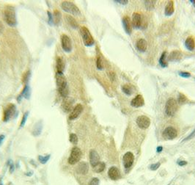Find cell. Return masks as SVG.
<instances>
[{
    "instance_id": "obj_1",
    "label": "cell",
    "mask_w": 195,
    "mask_h": 185,
    "mask_svg": "<svg viewBox=\"0 0 195 185\" xmlns=\"http://www.w3.org/2000/svg\"><path fill=\"white\" fill-rule=\"evenodd\" d=\"M4 16L7 25L15 26L17 24L16 13L15 7L12 5H6L4 10Z\"/></svg>"
},
{
    "instance_id": "obj_2",
    "label": "cell",
    "mask_w": 195,
    "mask_h": 185,
    "mask_svg": "<svg viewBox=\"0 0 195 185\" xmlns=\"http://www.w3.org/2000/svg\"><path fill=\"white\" fill-rule=\"evenodd\" d=\"M57 85L59 93L62 97L66 99L68 96L69 90L67 86V82L65 77L63 74H58L57 73Z\"/></svg>"
},
{
    "instance_id": "obj_3",
    "label": "cell",
    "mask_w": 195,
    "mask_h": 185,
    "mask_svg": "<svg viewBox=\"0 0 195 185\" xmlns=\"http://www.w3.org/2000/svg\"><path fill=\"white\" fill-rule=\"evenodd\" d=\"M61 7L65 12L74 16H81V11L79 8L72 2L64 1L61 3Z\"/></svg>"
},
{
    "instance_id": "obj_4",
    "label": "cell",
    "mask_w": 195,
    "mask_h": 185,
    "mask_svg": "<svg viewBox=\"0 0 195 185\" xmlns=\"http://www.w3.org/2000/svg\"><path fill=\"white\" fill-rule=\"evenodd\" d=\"M80 33H81L84 44L86 46H92L95 43L93 37L92 36L90 32L86 26H82L80 28Z\"/></svg>"
},
{
    "instance_id": "obj_5",
    "label": "cell",
    "mask_w": 195,
    "mask_h": 185,
    "mask_svg": "<svg viewBox=\"0 0 195 185\" xmlns=\"http://www.w3.org/2000/svg\"><path fill=\"white\" fill-rule=\"evenodd\" d=\"M178 103L177 101L174 99H170L166 101L165 105V112L167 116H173L177 112Z\"/></svg>"
},
{
    "instance_id": "obj_6",
    "label": "cell",
    "mask_w": 195,
    "mask_h": 185,
    "mask_svg": "<svg viewBox=\"0 0 195 185\" xmlns=\"http://www.w3.org/2000/svg\"><path fill=\"white\" fill-rule=\"evenodd\" d=\"M82 151L78 147H74L71 150L70 156L68 158V163L71 165H75L80 161L82 157Z\"/></svg>"
},
{
    "instance_id": "obj_7",
    "label": "cell",
    "mask_w": 195,
    "mask_h": 185,
    "mask_svg": "<svg viewBox=\"0 0 195 185\" xmlns=\"http://www.w3.org/2000/svg\"><path fill=\"white\" fill-rule=\"evenodd\" d=\"M16 107L13 104H10L5 107L4 109V117L3 120L5 122H7L10 120V118H13V116L16 114Z\"/></svg>"
},
{
    "instance_id": "obj_8",
    "label": "cell",
    "mask_w": 195,
    "mask_h": 185,
    "mask_svg": "<svg viewBox=\"0 0 195 185\" xmlns=\"http://www.w3.org/2000/svg\"><path fill=\"white\" fill-rule=\"evenodd\" d=\"M61 46L65 52H71L72 51V42L70 37L65 34L61 35Z\"/></svg>"
},
{
    "instance_id": "obj_9",
    "label": "cell",
    "mask_w": 195,
    "mask_h": 185,
    "mask_svg": "<svg viewBox=\"0 0 195 185\" xmlns=\"http://www.w3.org/2000/svg\"><path fill=\"white\" fill-rule=\"evenodd\" d=\"M178 135L177 130L172 126L166 127L162 132V137L166 140H173Z\"/></svg>"
},
{
    "instance_id": "obj_10",
    "label": "cell",
    "mask_w": 195,
    "mask_h": 185,
    "mask_svg": "<svg viewBox=\"0 0 195 185\" xmlns=\"http://www.w3.org/2000/svg\"><path fill=\"white\" fill-rule=\"evenodd\" d=\"M136 124L140 129H146L151 125V120L145 116H140L136 118Z\"/></svg>"
},
{
    "instance_id": "obj_11",
    "label": "cell",
    "mask_w": 195,
    "mask_h": 185,
    "mask_svg": "<svg viewBox=\"0 0 195 185\" xmlns=\"http://www.w3.org/2000/svg\"><path fill=\"white\" fill-rule=\"evenodd\" d=\"M134 156L133 154V153H131L130 152L125 153L123 157V165H124L125 168L128 169L132 166L133 163H134Z\"/></svg>"
},
{
    "instance_id": "obj_12",
    "label": "cell",
    "mask_w": 195,
    "mask_h": 185,
    "mask_svg": "<svg viewBox=\"0 0 195 185\" xmlns=\"http://www.w3.org/2000/svg\"><path fill=\"white\" fill-rule=\"evenodd\" d=\"M82 111H83V106L81 104H78L71 112L70 115H69V119L71 120L76 119L81 115Z\"/></svg>"
},
{
    "instance_id": "obj_13",
    "label": "cell",
    "mask_w": 195,
    "mask_h": 185,
    "mask_svg": "<svg viewBox=\"0 0 195 185\" xmlns=\"http://www.w3.org/2000/svg\"><path fill=\"white\" fill-rule=\"evenodd\" d=\"M90 162L93 167L100 162V156L95 150H91L90 152Z\"/></svg>"
},
{
    "instance_id": "obj_14",
    "label": "cell",
    "mask_w": 195,
    "mask_h": 185,
    "mask_svg": "<svg viewBox=\"0 0 195 185\" xmlns=\"http://www.w3.org/2000/svg\"><path fill=\"white\" fill-rule=\"evenodd\" d=\"M108 175L112 180H117L121 177L120 172L119 169L116 167H111L109 169L108 171Z\"/></svg>"
},
{
    "instance_id": "obj_15",
    "label": "cell",
    "mask_w": 195,
    "mask_h": 185,
    "mask_svg": "<svg viewBox=\"0 0 195 185\" xmlns=\"http://www.w3.org/2000/svg\"><path fill=\"white\" fill-rule=\"evenodd\" d=\"M132 26L134 28H140L142 24V16L139 13H134L132 16Z\"/></svg>"
},
{
    "instance_id": "obj_16",
    "label": "cell",
    "mask_w": 195,
    "mask_h": 185,
    "mask_svg": "<svg viewBox=\"0 0 195 185\" xmlns=\"http://www.w3.org/2000/svg\"><path fill=\"white\" fill-rule=\"evenodd\" d=\"M131 104L132 107H136V108L142 107L145 104V100L143 99V96L142 95H137L131 101Z\"/></svg>"
},
{
    "instance_id": "obj_17",
    "label": "cell",
    "mask_w": 195,
    "mask_h": 185,
    "mask_svg": "<svg viewBox=\"0 0 195 185\" xmlns=\"http://www.w3.org/2000/svg\"><path fill=\"white\" fill-rule=\"evenodd\" d=\"M29 96H30V88H29V85L27 84L24 85L23 90H22L21 92L19 95H18V97H17V100H18V102H20L21 100L23 99V98L29 99Z\"/></svg>"
},
{
    "instance_id": "obj_18",
    "label": "cell",
    "mask_w": 195,
    "mask_h": 185,
    "mask_svg": "<svg viewBox=\"0 0 195 185\" xmlns=\"http://www.w3.org/2000/svg\"><path fill=\"white\" fill-rule=\"evenodd\" d=\"M88 171H89V166L85 162H80L76 167V173L78 174L86 175L88 173Z\"/></svg>"
},
{
    "instance_id": "obj_19",
    "label": "cell",
    "mask_w": 195,
    "mask_h": 185,
    "mask_svg": "<svg viewBox=\"0 0 195 185\" xmlns=\"http://www.w3.org/2000/svg\"><path fill=\"white\" fill-rule=\"evenodd\" d=\"M56 69H57V73L63 74V71L65 70V63L63 58L60 57H58L56 60Z\"/></svg>"
},
{
    "instance_id": "obj_20",
    "label": "cell",
    "mask_w": 195,
    "mask_h": 185,
    "mask_svg": "<svg viewBox=\"0 0 195 185\" xmlns=\"http://www.w3.org/2000/svg\"><path fill=\"white\" fill-rule=\"evenodd\" d=\"M123 27H124L125 31L130 35V34L131 33V31H132V26H132V24H131V19L128 16L123 17Z\"/></svg>"
},
{
    "instance_id": "obj_21",
    "label": "cell",
    "mask_w": 195,
    "mask_h": 185,
    "mask_svg": "<svg viewBox=\"0 0 195 185\" xmlns=\"http://www.w3.org/2000/svg\"><path fill=\"white\" fill-rule=\"evenodd\" d=\"M136 49H137L140 51V52H145L146 49H147V43L145 39L141 38V39L138 40V41L136 42Z\"/></svg>"
},
{
    "instance_id": "obj_22",
    "label": "cell",
    "mask_w": 195,
    "mask_h": 185,
    "mask_svg": "<svg viewBox=\"0 0 195 185\" xmlns=\"http://www.w3.org/2000/svg\"><path fill=\"white\" fill-rule=\"evenodd\" d=\"M175 11V7H174V2L173 1H169L166 7H165L164 13L166 16H172Z\"/></svg>"
},
{
    "instance_id": "obj_23",
    "label": "cell",
    "mask_w": 195,
    "mask_h": 185,
    "mask_svg": "<svg viewBox=\"0 0 195 185\" xmlns=\"http://www.w3.org/2000/svg\"><path fill=\"white\" fill-rule=\"evenodd\" d=\"M182 57V54L179 51L175 50L170 53L168 57V60L170 61H179Z\"/></svg>"
},
{
    "instance_id": "obj_24",
    "label": "cell",
    "mask_w": 195,
    "mask_h": 185,
    "mask_svg": "<svg viewBox=\"0 0 195 185\" xmlns=\"http://www.w3.org/2000/svg\"><path fill=\"white\" fill-rule=\"evenodd\" d=\"M185 46L189 51H194L195 48V41L192 37H188L185 41Z\"/></svg>"
},
{
    "instance_id": "obj_25",
    "label": "cell",
    "mask_w": 195,
    "mask_h": 185,
    "mask_svg": "<svg viewBox=\"0 0 195 185\" xmlns=\"http://www.w3.org/2000/svg\"><path fill=\"white\" fill-rule=\"evenodd\" d=\"M53 21L54 25H59L62 21V13L60 11L58 10H55L53 13Z\"/></svg>"
},
{
    "instance_id": "obj_26",
    "label": "cell",
    "mask_w": 195,
    "mask_h": 185,
    "mask_svg": "<svg viewBox=\"0 0 195 185\" xmlns=\"http://www.w3.org/2000/svg\"><path fill=\"white\" fill-rule=\"evenodd\" d=\"M122 90H123V92H124L125 94H126V95L131 96L132 95L133 92H134V88L131 85L125 84L122 86Z\"/></svg>"
},
{
    "instance_id": "obj_27",
    "label": "cell",
    "mask_w": 195,
    "mask_h": 185,
    "mask_svg": "<svg viewBox=\"0 0 195 185\" xmlns=\"http://www.w3.org/2000/svg\"><path fill=\"white\" fill-rule=\"evenodd\" d=\"M65 18H66V21H67V24H68L71 26H72V27L74 28V29H76V28H78V24L77 22H76V19H75L74 17H72L71 16H70V15H67V16H65Z\"/></svg>"
},
{
    "instance_id": "obj_28",
    "label": "cell",
    "mask_w": 195,
    "mask_h": 185,
    "mask_svg": "<svg viewBox=\"0 0 195 185\" xmlns=\"http://www.w3.org/2000/svg\"><path fill=\"white\" fill-rule=\"evenodd\" d=\"M42 124H41L40 121H39L38 123H37L35 124V126H34V129L32 131V135L35 137H37L41 134V131H42Z\"/></svg>"
},
{
    "instance_id": "obj_29",
    "label": "cell",
    "mask_w": 195,
    "mask_h": 185,
    "mask_svg": "<svg viewBox=\"0 0 195 185\" xmlns=\"http://www.w3.org/2000/svg\"><path fill=\"white\" fill-rule=\"evenodd\" d=\"M72 105H73V101L71 99H66L63 102V109L66 112H70L72 109Z\"/></svg>"
},
{
    "instance_id": "obj_30",
    "label": "cell",
    "mask_w": 195,
    "mask_h": 185,
    "mask_svg": "<svg viewBox=\"0 0 195 185\" xmlns=\"http://www.w3.org/2000/svg\"><path fill=\"white\" fill-rule=\"evenodd\" d=\"M105 167H106V165H105L104 162H100L99 163H98L95 167H93V169L95 173H101V172L104 171Z\"/></svg>"
},
{
    "instance_id": "obj_31",
    "label": "cell",
    "mask_w": 195,
    "mask_h": 185,
    "mask_svg": "<svg viewBox=\"0 0 195 185\" xmlns=\"http://www.w3.org/2000/svg\"><path fill=\"white\" fill-rule=\"evenodd\" d=\"M166 52H164L162 53L160 59H159V64H160L163 68H165L167 66V62L166 61Z\"/></svg>"
},
{
    "instance_id": "obj_32",
    "label": "cell",
    "mask_w": 195,
    "mask_h": 185,
    "mask_svg": "<svg viewBox=\"0 0 195 185\" xmlns=\"http://www.w3.org/2000/svg\"><path fill=\"white\" fill-rule=\"evenodd\" d=\"M155 5V1H152V0H147V1H145V7L147 9V10H153L154 9Z\"/></svg>"
},
{
    "instance_id": "obj_33",
    "label": "cell",
    "mask_w": 195,
    "mask_h": 185,
    "mask_svg": "<svg viewBox=\"0 0 195 185\" xmlns=\"http://www.w3.org/2000/svg\"><path fill=\"white\" fill-rule=\"evenodd\" d=\"M31 77V71H27L23 75V77H22V82L24 83V85H27L28 82H29V79H30Z\"/></svg>"
},
{
    "instance_id": "obj_34",
    "label": "cell",
    "mask_w": 195,
    "mask_h": 185,
    "mask_svg": "<svg viewBox=\"0 0 195 185\" xmlns=\"http://www.w3.org/2000/svg\"><path fill=\"white\" fill-rule=\"evenodd\" d=\"M69 140H70V142L72 143V144L76 145L78 143V141L77 135H76V134H74V133L71 134L70 136H69Z\"/></svg>"
},
{
    "instance_id": "obj_35",
    "label": "cell",
    "mask_w": 195,
    "mask_h": 185,
    "mask_svg": "<svg viewBox=\"0 0 195 185\" xmlns=\"http://www.w3.org/2000/svg\"><path fill=\"white\" fill-rule=\"evenodd\" d=\"M50 156H51L50 154H48V155H46V156L40 155L38 156V160H39V162H40V163L46 164V162H47L48 160H49Z\"/></svg>"
},
{
    "instance_id": "obj_36",
    "label": "cell",
    "mask_w": 195,
    "mask_h": 185,
    "mask_svg": "<svg viewBox=\"0 0 195 185\" xmlns=\"http://www.w3.org/2000/svg\"><path fill=\"white\" fill-rule=\"evenodd\" d=\"M28 116H29V112H26L23 115V117H22V119H21V124H20V127L21 128L24 127V125H25L26 122H27Z\"/></svg>"
},
{
    "instance_id": "obj_37",
    "label": "cell",
    "mask_w": 195,
    "mask_h": 185,
    "mask_svg": "<svg viewBox=\"0 0 195 185\" xmlns=\"http://www.w3.org/2000/svg\"><path fill=\"white\" fill-rule=\"evenodd\" d=\"M96 66L98 68V69L101 70L103 69V63H102V60H101V57L100 56H98L97 60H96Z\"/></svg>"
},
{
    "instance_id": "obj_38",
    "label": "cell",
    "mask_w": 195,
    "mask_h": 185,
    "mask_svg": "<svg viewBox=\"0 0 195 185\" xmlns=\"http://www.w3.org/2000/svg\"><path fill=\"white\" fill-rule=\"evenodd\" d=\"M187 101L186 97L183 95V94L180 93L179 94V97H178V102L180 104H182L185 103V101Z\"/></svg>"
},
{
    "instance_id": "obj_39",
    "label": "cell",
    "mask_w": 195,
    "mask_h": 185,
    "mask_svg": "<svg viewBox=\"0 0 195 185\" xmlns=\"http://www.w3.org/2000/svg\"><path fill=\"white\" fill-rule=\"evenodd\" d=\"M48 14V24L49 25L52 26L54 25V21H53V14L50 12V11H48L47 12Z\"/></svg>"
},
{
    "instance_id": "obj_40",
    "label": "cell",
    "mask_w": 195,
    "mask_h": 185,
    "mask_svg": "<svg viewBox=\"0 0 195 185\" xmlns=\"http://www.w3.org/2000/svg\"><path fill=\"white\" fill-rule=\"evenodd\" d=\"M160 165H161L160 162H157V163L153 164V165L150 166V168H151V170H152V171H156V170L160 167Z\"/></svg>"
},
{
    "instance_id": "obj_41",
    "label": "cell",
    "mask_w": 195,
    "mask_h": 185,
    "mask_svg": "<svg viewBox=\"0 0 195 185\" xmlns=\"http://www.w3.org/2000/svg\"><path fill=\"white\" fill-rule=\"evenodd\" d=\"M99 179L98 178H93L90 182L89 185H99Z\"/></svg>"
},
{
    "instance_id": "obj_42",
    "label": "cell",
    "mask_w": 195,
    "mask_h": 185,
    "mask_svg": "<svg viewBox=\"0 0 195 185\" xmlns=\"http://www.w3.org/2000/svg\"><path fill=\"white\" fill-rule=\"evenodd\" d=\"M179 75L181 77H184V78H189L191 77V73L189 72H180Z\"/></svg>"
},
{
    "instance_id": "obj_43",
    "label": "cell",
    "mask_w": 195,
    "mask_h": 185,
    "mask_svg": "<svg viewBox=\"0 0 195 185\" xmlns=\"http://www.w3.org/2000/svg\"><path fill=\"white\" fill-rule=\"evenodd\" d=\"M114 2H118V3H120L122 4V5H126V4L128 2V0H115Z\"/></svg>"
},
{
    "instance_id": "obj_44",
    "label": "cell",
    "mask_w": 195,
    "mask_h": 185,
    "mask_svg": "<svg viewBox=\"0 0 195 185\" xmlns=\"http://www.w3.org/2000/svg\"><path fill=\"white\" fill-rule=\"evenodd\" d=\"M10 162V173H13L14 171V165L12 161H9Z\"/></svg>"
},
{
    "instance_id": "obj_45",
    "label": "cell",
    "mask_w": 195,
    "mask_h": 185,
    "mask_svg": "<svg viewBox=\"0 0 195 185\" xmlns=\"http://www.w3.org/2000/svg\"><path fill=\"white\" fill-rule=\"evenodd\" d=\"M194 135H195V129L194 130V131H193V132H192V134H191V135H189V136H188V137H186V138H185V140H189V139H192V137H194Z\"/></svg>"
},
{
    "instance_id": "obj_46",
    "label": "cell",
    "mask_w": 195,
    "mask_h": 185,
    "mask_svg": "<svg viewBox=\"0 0 195 185\" xmlns=\"http://www.w3.org/2000/svg\"><path fill=\"white\" fill-rule=\"evenodd\" d=\"M5 135H0V145L2 144V143H3V141H4V140H5Z\"/></svg>"
},
{
    "instance_id": "obj_47",
    "label": "cell",
    "mask_w": 195,
    "mask_h": 185,
    "mask_svg": "<svg viewBox=\"0 0 195 185\" xmlns=\"http://www.w3.org/2000/svg\"><path fill=\"white\" fill-rule=\"evenodd\" d=\"M4 31V25L3 24L0 22V34H2Z\"/></svg>"
},
{
    "instance_id": "obj_48",
    "label": "cell",
    "mask_w": 195,
    "mask_h": 185,
    "mask_svg": "<svg viewBox=\"0 0 195 185\" xmlns=\"http://www.w3.org/2000/svg\"><path fill=\"white\" fill-rule=\"evenodd\" d=\"M187 164V162L185 161H181L178 162V165L180 166H183V165H185Z\"/></svg>"
},
{
    "instance_id": "obj_49",
    "label": "cell",
    "mask_w": 195,
    "mask_h": 185,
    "mask_svg": "<svg viewBox=\"0 0 195 185\" xmlns=\"http://www.w3.org/2000/svg\"><path fill=\"white\" fill-rule=\"evenodd\" d=\"M162 149H163L162 146H159L158 148H157V152H161L162 151Z\"/></svg>"
},
{
    "instance_id": "obj_50",
    "label": "cell",
    "mask_w": 195,
    "mask_h": 185,
    "mask_svg": "<svg viewBox=\"0 0 195 185\" xmlns=\"http://www.w3.org/2000/svg\"><path fill=\"white\" fill-rule=\"evenodd\" d=\"M191 2H192L193 5H194V6L195 7V0H190Z\"/></svg>"
},
{
    "instance_id": "obj_51",
    "label": "cell",
    "mask_w": 195,
    "mask_h": 185,
    "mask_svg": "<svg viewBox=\"0 0 195 185\" xmlns=\"http://www.w3.org/2000/svg\"><path fill=\"white\" fill-rule=\"evenodd\" d=\"M0 185H3L2 183H0Z\"/></svg>"
}]
</instances>
